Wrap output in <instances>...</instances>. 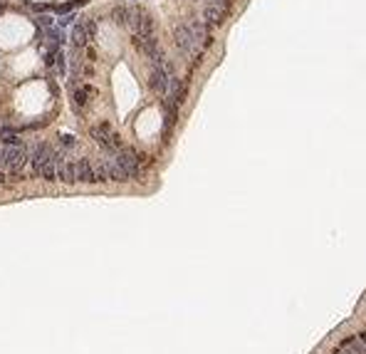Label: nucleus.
Instances as JSON below:
<instances>
[{"label": "nucleus", "instance_id": "nucleus-8", "mask_svg": "<svg viewBox=\"0 0 366 354\" xmlns=\"http://www.w3.org/2000/svg\"><path fill=\"white\" fill-rule=\"evenodd\" d=\"M134 42H136V47L151 60V65H158V62L166 60V57H163V50H161V45H158V40H156L153 35H151V37H134Z\"/></svg>", "mask_w": 366, "mask_h": 354}, {"label": "nucleus", "instance_id": "nucleus-17", "mask_svg": "<svg viewBox=\"0 0 366 354\" xmlns=\"http://www.w3.org/2000/svg\"><path fill=\"white\" fill-rule=\"evenodd\" d=\"M74 20H77V17H74V12H67V15H62V17H60L57 27H67V25H74Z\"/></svg>", "mask_w": 366, "mask_h": 354}, {"label": "nucleus", "instance_id": "nucleus-4", "mask_svg": "<svg viewBox=\"0 0 366 354\" xmlns=\"http://www.w3.org/2000/svg\"><path fill=\"white\" fill-rule=\"evenodd\" d=\"M129 27L134 32V37H151L153 35V20L146 15L141 7H131L129 12Z\"/></svg>", "mask_w": 366, "mask_h": 354}, {"label": "nucleus", "instance_id": "nucleus-10", "mask_svg": "<svg viewBox=\"0 0 366 354\" xmlns=\"http://www.w3.org/2000/svg\"><path fill=\"white\" fill-rule=\"evenodd\" d=\"M45 65L55 72L57 77H65V72H67V60H65L62 47H57V50H47V52H45Z\"/></svg>", "mask_w": 366, "mask_h": 354}, {"label": "nucleus", "instance_id": "nucleus-14", "mask_svg": "<svg viewBox=\"0 0 366 354\" xmlns=\"http://www.w3.org/2000/svg\"><path fill=\"white\" fill-rule=\"evenodd\" d=\"M89 97H92V87H87V84H79V87H74L72 92V99H74V107H87V102H89Z\"/></svg>", "mask_w": 366, "mask_h": 354}, {"label": "nucleus", "instance_id": "nucleus-13", "mask_svg": "<svg viewBox=\"0 0 366 354\" xmlns=\"http://www.w3.org/2000/svg\"><path fill=\"white\" fill-rule=\"evenodd\" d=\"M77 181H82V183H97L94 164L89 159H77Z\"/></svg>", "mask_w": 366, "mask_h": 354}, {"label": "nucleus", "instance_id": "nucleus-1", "mask_svg": "<svg viewBox=\"0 0 366 354\" xmlns=\"http://www.w3.org/2000/svg\"><path fill=\"white\" fill-rule=\"evenodd\" d=\"M173 42H176V47H178L186 57H191V60L201 57V52H203V47H206V45L193 35V30L188 27V22H181V25L173 27Z\"/></svg>", "mask_w": 366, "mask_h": 354}, {"label": "nucleus", "instance_id": "nucleus-12", "mask_svg": "<svg viewBox=\"0 0 366 354\" xmlns=\"http://www.w3.org/2000/svg\"><path fill=\"white\" fill-rule=\"evenodd\" d=\"M89 40H92V35H89L87 25H84L82 20H79V22H74L72 32H70V42H72L77 50H82V47H87V45H89Z\"/></svg>", "mask_w": 366, "mask_h": 354}, {"label": "nucleus", "instance_id": "nucleus-16", "mask_svg": "<svg viewBox=\"0 0 366 354\" xmlns=\"http://www.w3.org/2000/svg\"><path fill=\"white\" fill-rule=\"evenodd\" d=\"M35 22L40 25V30H50V27H55V20H52L50 15H40Z\"/></svg>", "mask_w": 366, "mask_h": 354}, {"label": "nucleus", "instance_id": "nucleus-15", "mask_svg": "<svg viewBox=\"0 0 366 354\" xmlns=\"http://www.w3.org/2000/svg\"><path fill=\"white\" fill-rule=\"evenodd\" d=\"M129 12H131V7H126V5H114V7H112V20H114L117 25H129Z\"/></svg>", "mask_w": 366, "mask_h": 354}, {"label": "nucleus", "instance_id": "nucleus-20", "mask_svg": "<svg viewBox=\"0 0 366 354\" xmlns=\"http://www.w3.org/2000/svg\"><path fill=\"white\" fill-rule=\"evenodd\" d=\"M0 176H2V154H0Z\"/></svg>", "mask_w": 366, "mask_h": 354}, {"label": "nucleus", "instance_id": "nucleus-11", "mask_svg": "<svg viewBox=\"0 0 366 354\" xmlns=\"http://www.w3.org/2000/svg\"><path fill=\"white\" fill-rule=\"evenodd\" d=\"M57 178L62 183H74L77 181V161H67L62 154L57 156Z\"/></svg>", "mask_w": 366, "mask_h": 354}, {"label": "nucleus", "instance_id": "nucleus-2", "mask_svg": "<svg viewBox=\"0 0 366 354\" xmlns=\"http://www.w3.org/2000/svg\"><path fill=\"white\" fill-rule=\"evenodd\" d=\"M0 154H2V169L10 171V174H20L30 164V154H27V149L22 144H17V146H2Z\"/></svg>", "mask_w": 366, "mask_h": 354}, {"label": "nucleus", "instance_id": "nucleus-18", "mask_svg": "<svg viewBox=\"0 0 366 354\" xmlns=\"http://www.w3.org/2000/svg\"><path fill=\"white\" fill-rule=\"evenodd\" d=\"M82 22L87 25V30H89V35L94 37V32H97V20H94V17H84Z\"/></svg>", "mask_w": 366, "mask_h": 354}, {"label": "nucleus", "instance_id": "nucleus-3", "mask_svg": "<svg viewBox=\"0 0 366 354\" xmlns=\"http://www.w3.org/2000/svg\"><path fill=\"white\" fill-rule=\"evenodd\" d=\"M171 77H176V74H173V67H171L168 60H163V62H158V65H151V72H148V87H151L156 94L163 97L166 89H168Z\"/></svg>", "mask_w": 366, "mask_h": 354}, {"label": "nucleus", "instance_id": "nucleus-19", "mask_svg": "<svg viewBox=\"0 0 366 354\" xmlns=\"http://www.w3.org/2000/svg\"><path fill=\"white\" fill-rule=\"evenodd\" d=\"M60 142H62L65 149H72V146H74V137H72V134H62V137H60Z\"/></svg>", "mask_w": 366, "mask_h": 354}, {"label": "nucleus", "instance_id": "nucleus-9", "mask_svg": "<svg viewBox=\"0 0 366 354\" xmlns=\"http://www.w3.org/2000/svg\"><path fill=\"white\" fill-rule=\"evenodd\" d=\"M225 15H228V5L225 2H206V7H203V22L208 25V27H213V25H220L223 20H225Z\"/></svg>", "mask_w": 366, "mask_h": 354}, {"label": "nucleus", "instance_id": "nucleus-6", "mask_svg": "<svg viewBox=\"0 0 366 354\" xmlns=\"http://www.w3.org/2000/svg\"><path fill=\"white\" fill-rule=\"evenodd\" d=\"M55 159H57V151H55L50 144H37L35 151L30 154V166H32V171L40 176L42 169H45L50 161H55Z\"/></svg>", "mask_w": 366, "mask_h": 354}, {"label": "nucleus", "instance_id": "nucleus-7", "mask_svg": "<svg viewBox=\"0 0 366 354\" xmlns=\"http://www.w3.org/2000/svg\"><path fill=\"white\" fill-rule=\"evenodd\" d=\"M117 159H119V164H122V169L126 171L129 178H136V176L141 174V156H139L134 149H122V151H117Z\"/></svg>", "mask_w": 366, "mask_h": 354}, {"label": "nucleus", "instance_id": "nucleus-5", "mask_svg": "<svg viewBox=\"0 0 366 354\" xmlns=\"http://www.w3.org/2000/svg\"><path fill=\"white\" fill-rule=\"evenodd\" d=\"M92 139L99 144V146H104L109 154H117V151H122L124 146L119 142V137L112 132V127L109 124H99V127H94L92 129Z\"/></svg>", "mask_w": 366, "mask_h": 354}]
</instances>
